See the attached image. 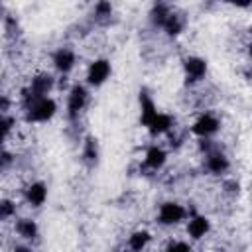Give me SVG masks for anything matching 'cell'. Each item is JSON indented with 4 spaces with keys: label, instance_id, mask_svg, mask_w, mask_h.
<instances>
[{
    "label": "cell",
    "instance_id": "cell-1",
    "mask_svg": "<svg viewBox=\"0 0 252 252\" xmlns=\"http://www.w3.org/2000/svg\"><path fill=\"white\" fill-rule=\"evenodd\" d=\"M51 87H53V77L51 75H47V73L35 75L32 79L30 87L24 91V102H26V106H30L32 102H35L39 98H45L47 93L51 91Z\"/></svg>",
    "mask_w": 252,
    "mask_h": 252
},
{
    "label": "cell",
    "instance_id": "cell-2",
    "mask_svg": "<svg viewBox=\"0 0 252 252\" xmlns=\"http://www.w3.org/2000/svg\"><path fill=\"white\" fill-rule=\"evenodd\" d=\"M26 120L28 122H47L49 118H53L55 110H57V104L53 98L45 96V98H39L35 102H32L30 106H26Z\"/></svg>",
    "mask_w": 252,
    "mask_h": 252
},
{
    "label": "cell",
    "instance_id": "cell-3",
    "mask_svg": "<svg viewBox=\"0 0 252 252\" xmlns=\"http://www.w3.org/2000/svg\"><path fill=\"white\" fill-rule=\"evenodd\" d=\"M108 75H110V63H108L106 59H96V61H93L91 67H89L87 81H89V85H93V87H100V85L108 79Z\"/></svg>",
    "mask_w": 252,
    "mask_h": 252
},
{
    "label": "cell",
    "instance_id": "cell-4",
    "mask_svg": "<svg viewBox=\"0 0 252 252\" xmlns=\"http://www.w3.org/2000/svg\"><path fill=\"white\" fill-rule=\"evenodd\" d=\"M185 219V209L179 203H163L159 207V222L161 224H177Z\"/></svg>",
    "mask_w": 252,
    "mask_h": 252
},
{
    "label": "cell",
    "instance_id": "cell-5",
    "mask_svg": "<svg viewBox=\"0 0 252 252\" xmlns=\"http://www.w3.org/2000/svg\"><path fill=\"white\" fill-rule=\"evenodd\" d=\"M87 91H85V87H81V85H75L73 89H71V93H69V100H67V110H69V116L71 118H75L83 108H85V104H87Z\"/></svg>",
    "mask_w": 252,
    "mask_h": 252
},
{
    "label": "cell",
    "instance_id": "cell-6",
    "mask_svg": "<svg viewBox=\"0 0 252 252\" xmlns=\"http://www.w3.org/2000/svg\"><path fill=\"white\" fill-rule=\"evenodd\" d=\"M185 79L187 83H195L199 79H203V75L207 73V63L201 59V57H187L185 63Z\"/></svg>",
    "mask_w": 252,
    "mask_h": 252
},
{
    "label": "cell",
    "instance_id": "cell-7",
    "mask_svg": "<svg viewBox=\"0 0 252 252\" xmlns=\"http://www.w3.org/2000/svg\"><path fill=\"white\" fill-rule=\"evenodd\" d=\"M219 130V120L213 114H203L201 118L195 120L193 124V134L201 136V138H209Z\"/></svg>",
    "mask_w": 252,
    "mask_h": 252
},
{
    "label": "cell",
    "instance_id": "cell-8",
    "mask_svg": "<svg viewBox=\"0 0 252 252\" xmlns=\"http://www.w3.org/2000/svg\"><path fill=\"white\" fill-rule=\"evenodd\" d=\"M53 65L57 71L61 73H69L75 65V53L69 49V47H61L53 53Z\"/></svg>",
    "mask_w": 252,
    "mask_h": 252
},
{
    "label": "cell",
    "instance_id": "cell-9",
    "mask_svg": "<svg viewBox=\"0 0 252 252\" xmlns=\"http://www.w3.org/2000/svg\"><path fill=\"white\" fill-rule=\"evenodd\" d=\"M26 199H28V203H30L32 207L43 205V201L47 199V189H45V185L39 183V181L32 183V185L26 189Z\"/></svg>",
    "mask_w": 252,
    "mask_h": 252
},
{
    "label": "cell",
    "instance_id": "cell-10",
    "mask_svg": "<svg viewBox=\"0 0 252 252\" xmlns=\"http://www.w3.org/2000/svg\"><path fill=\"white\" fill-rule=\"evenodd\" d=\"M173 126V120H171V116L169 114H163V112H158L154 118H152V122L146 126L154 136L156 134H163V132H167L169 128Z\"/></svg>",
    "mask_w": 252,
    "mask_h": 252
},
{
    "label": "cell",
    "instance_id": "cell-11",
    "mask_svg": "<svg viewBox=\"0 0 252 252\" xmlns=\"http://www.w3.org/2000/svg\"><path fill=\"white\" fill-rule=\"evenodd\" d=\"M207 169L213 173H222L228 169V159L220 152H209L207 154Z\"/></svg>",
    "mask_w": 252,
    "mask_h": 252
},
{
    "label": "cell",
    "instance_id": "cell-12",
    "mask_svg": "<svg viewBox=\"0 0 252 252\" xmlns=\"http://www.w3.org/2000/svg\"><path fill=\"white\" fill-rule=\"evenodd\" d=\"M209 228H211V222H209V219L207 217H193L191 220H189V226H187V232L193 236V238H203L207 232H209Z\"/></svg>",
    "mask_w": 252,
    "mask_h": 252
},
{
    "label": "cell",
    "instance_id": "cell-13",
    "mask_svg": "<svg viewBox=\"0 0 252 252\" xmlns=\"http://www.w3.org/2000/svg\"><path fill=\"white\" fill-rule=\"evenodd\" d=\"M165 152L161 150V148H158V146H152V148H148V152H146V165L150 167V169H159L163 163H165Z\"/></svg>",
    "mask_w": 252,
    "mask_h": 252
},
{
    "label": "cell",
    "instance_id": "cell-14",
    "mask_svg": "<svg viewBox=\"0 0 252 252\" xmlns=\"http://www.w3.org/2000/svg\"><path fill=\"white\" fill-rule=\"evenodd\" d=\"M140 104H142V124L148 126L152 122V118L158 114L154 100L148 96V93H140Z\"/></svg>",
    "mask_w": 252,
    "mask_h": 252
},
{
    "label": "cell",
    "instance_id": "cell-15",
    "mask_svg": "<svg viewBox=\"0 0 252 252\" xmlns=\"http://www.w3.org/2000/svg\"><path fill=\"white\" fill-rule=\"evenodd\" d=\"M16 230H18L20 236H24V238H28V240H32V238L37 236V224H35L33 220H30V219L18 220V222H16Z\"/></svg>",
    "mask_w": 252,
    "mask_h": 252
},
{
    "label": "cell",
    "instance_id": "cell-16",
    "mask_svg": "<svg viewBox=\"0 0 252 252\" xmlns=\"http://www.w3.org/2000/svg\"><path fill=\"white\" fill-rule=\"evenodd\" d=\"M148 242H150V232H148V230H136V232L130 236V240H128V244H130V248H132L134 252H142Z\"/></svg>",
    "mask_w": 252,
    "mask_h": 252
},
{
    "label": "cell",
    "instance_id": "cell-17",
    "mask_svg": "<svg viewBox=\"0 0 252 252\" xmlns=\"http://www.w3.org/2000/svg\"><path fill=\"white\" fill-rule=\"evenodd\" d=\"M169 35H177L179 32H181V28H183V22L179 20V16L177 14H169L167 18H165V22H163V26H161Z\"/></svg>",
    "mask_w": 252,
    "mask_h": 252
},
{
    "label": "cell",
    "instance_id": "cell-18",
    "mask_svg": "<svg viewBox=\"0 0 252 252\" xmlns=\"http://www.w3.org/2000/svg\"><path fill=\"white\" fill-rule=\"evenodd\" d=\"M85 159L87 161H96V156H98V152H96V140H93V138H89L87 142H85Z\"/></svg>",
    "mask_w": 252,
    "mask_h": 252
},
{
    "label": "cell",
    "instance_id": "cell-19",
    "mask_svg": "<svg viewBox=\"0 0 252 252\" xmlns=\"http://www.w3.org/2000/svg\"><path fill=\"white\" fill-rule=\"evenodd\" d=\"M165 252H191V246H189L187 242L177 240V242H171V244L165 248Z\"/></svg>",
    "mask_w": 252,
    "mask_h": 252
},
{
    "label": "cell",
    "instance_id": "cell-20",
    "mask_svg": "<svg viewBox=\"0 0 252 252\" xmlns=\"http://www.w3.org/2000/svg\"><path fill=\"white\" fill-rule=\"evenodd\" d=\"M14 215V205L10 203V201H2L0 203V219H8V217H12Z\"/></svg>",
    "mask_w": 252,
    "mask_h": 252
},
{
    "label": "cell",
    "instance_id": "cell-21",
    "mask_svg": "<svg viewBox=\"0 0 252 252\" xmlns=\"http://www.w3.org/2000/svg\"><path fill=\"white\" fill-rule=\"evenodd\" d=\"M12 124H14V120H12L10 116H6V114H4V116H2V136H4V138L10 134V130H12Z\"/></svg>",
    "mask_w": 252,
    "mask_h": 252
},
{
    "label": "cell",
    "instance_id": "cell-22",
    "mask_svg": "<svg viewBox=\"0 0 252 252\" xmlns=\"http://www.w3.org/2000/svg\"><path fill=\"white\" fill-rule=\"evenodd\" d=\"M110 4H106V2H100L98 6H96V14L98 16H110Z\"/></svg>",
    "mask_w": 252,
    "mask_h": 252
},
{
    "label": "cell",
    "instance_id": "cell-23",
    "mask_svg": "<svg viewBox=\"0 0 252 252\" xmlns=\"http://www.w3.org/2000/svg\"><path fill=\"white\" fill-rule=\"evenodd\" d=\"M14 252H30V250H28V248H16Z\"/></svg>",
    "mask_w": 252,
    "mask_h": 252
},
{
    "label": "cell",
    "instance_id": "cell-24",
    "mask_svg": "<svg viewBox=\"0 0 252 252\" xmlns=\"http://www.w3.org/2000/svg\"><path fill=\"white\" fill-rule=\"evenodd\" d=\"M250 55H252V45H250Z\"/></svg>",
    "mask_w": 252,
    "mask_h": 252
}]
</instances>
